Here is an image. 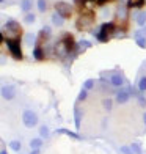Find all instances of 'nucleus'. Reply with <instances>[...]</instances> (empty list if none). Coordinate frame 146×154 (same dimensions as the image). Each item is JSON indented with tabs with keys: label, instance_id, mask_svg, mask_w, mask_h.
I'll list each match as a JSON object with an SVG mask.
<instances>
[{
	"label": "nucleus",
	"instance_id": "72a5a7b5",
	"mask_svg": "<svg viewBox=\"0 0 146 154\" xmlns=\"http://www.w3.org/2000/svg\"><path fill=\"white\" fill-rule=\"evenodd\" d=\"M143 121H145V124H146V113L143 115Z\"/></svg>",
	"mask_w": 146,
	"mask_h": 154
},
{
	"label": "nucleus",
	"instance_id": "4be33fe9",
	"mask_svg": "<svg viewBox=\"0 0 146 154\" xmlns=\"http://www.w3.org/2000/svg\"><path fill=\"white\" fill-rule=\"evenodd\" d=\"M39 135H41V139H47L49 137V128L41 126V128H39Z\"/></svg>",
	"mask_w": 146,
	"mask_h": 154
},
{
	"label": "nucleus",
	"instance_id": "c85d7f7f",
	"mask_svg": "<svg viewBox=\"0 0 146 154\" xmlns=\"http://www.w3.org/2000/svg\"><path fill=\"white\" fill-rule=\"evenodd\" d=\"M85 98H87V90H83V88H82V91L79 93V96H77V102L85 101Z\"/></svg>",
	"mask_w": 146,
	"mask_h": 154
},
{
	"label": "nucleus",
	"instance_id": "473e14b6",
	"mask_svg": "<svg viewBox=\"0 0 146 154\" xmlns=\"http://www.w3.org/2000/svg\"><path fill=\"white\" fill-rule=\"evenodd\" d=\"M30 154H39V150H33Z\"/></svg>",
	"mask_w": 146,
	"mask_h": 154
},
{
	"label": "nucleus",
	"instance_id": "b1692460",
	"mask_svg": "<svg viewBox=\"0 0 146 154\" xmlns=\"http://www.w3.org/2000/svg\"><path fill=\"white\" fill-rule=\"evenodd\" d=\"M94 84H96V82H94L93 79H88V80H85V84H83V90H91V88L94 87Z\"/></svg>",
	"mask_w": 146,
	"mask_h": 154
},
{
	"label": "nucleus",
	"instance_id": "423d86ee",
	"mask_svg": "<svg viewBox=\"0 0 146 154\" xmlns=\"http://www.w3.org/2000/svg\"><path fill=\"white\" fill-rule=\"evenodd\" d=\"M55 51H57V54L60 55V57H65L68 52H71L69 51V47L66 46V43L63 41V40H60L58 43H57V46H55Z\"/></svg>",
	"mask_w": 146,
	"mask_h": 154
},
{
	"label": "nucleus",
	"instance_id": "6ab92c4d",
	"mask_svg": "<svg viewBox=\"0 0 146 154\" xmlns=\"http://www.w3.org/2000/svg\"><path fill=\"white\" fill-rule=\"evenodd\" d=\"M63 41L66 43V46L69 47V51H72V47H74V38H72L71 35H65Z\"/></svg>",
	"mask_w": 146,
	"mask_h": 154
},
{
	"label": "nucleus",
	"instance_id": "2eb2a0df",
	"mask_svg": "<svg viewBox=\"0 0 146 154\" xmlns=\"http://www.w3.org/2000/svg\"><path fill=\"white\" fill-rule=\"evenodd\" d=\"M110 82H112V85H115V87H121L124 80H123V77H121L120 74H115V76H112Z\"/></svg>",
	"mask_w": 146,
	"mask_h": 154
},
{
	"label": "nucleus",
	"instance_id": "aec40b11",
	"mask_svg": "<svg viewBox=\"0 0 146 154\" xmlns=\"http://www.w3.org/2000/svg\"><path fill=\"white\" fill-rule=\"evenodd\" d=\"M35 19H36V16L33 14V13H27V14L24 16V22H25V24H33V22H35Z\"/></svg>",
	"mask_w": 146,
	"mask_h": 154
},
{
	"label": "nucleus",
	"instance_id": "2f4dec72",
	"mask_svg": "<svg viewBox=\"0 0 146 154\" xmlns=\"http://www.w3.org/2000/svg\"><path fill=\"white\" fill-rule=\"evenodd\" d=\"M88 47H91V44H90L88 41H80L79 43V51H80V49H88Z\"/></svg>",
	"mask_w": 146,
	"mask_h": 154
},
{
	"label": "nucleus",
	"instance_id": "5701e85b",
	"mask_svg": "<svg viewBox=\"0 0 146 154\" xmlns=\"http://www.w3.org/2000/svg\"><path fill=\"white\" fill-rule=\"evenodd\" d=\"M138 90L142 91V93H145V91H146V76L140 79V82H138Z\"/></svg>",
	"mask_w": 146,
	"mask_h": 154
},
{
	"label": "nucleus",
	"instance_id": "c9c22d12",
	"mask_svg": "<svg viewBox=\"0 0 146 154\" xmlns=\"http://www.w3.org/2000/svg\"><path fill=\"white\" fill-rule=\"evenodd\" d=\"M0 154H7V151H2V153H0Z\"/></svg>",
	"mask_w": 146,
	"mask_h": 154
},
{
	"label": "nucleus",
	"instance_id": "f704fd0d",
	"mask_svg": "<svg viewBox=\"0 0 146 154\" xmlns=\"http://www.w3.org/2000/svg\"><path fill=\"white\" fill-rule=\"evenodd\" d=\"M142 32H143V35H146V27H145V29H143Z\"/></svg>",
	"mask_w": 146,
	"mask_h": 154
},
{
	"label": "nucleus",
	"instance_id": "c756f323",
	"mask_svg": "<svg viewBox=\"0 0 146 154\" xmlns=\"http://www.w3.org/2000/svg\"><path fill=\"white\" fill-rule=\"evenodd\" d=\"M25 43L29 44V46H32V44L35 43V35H32V33H29V35L25 36Z\"/></svg>",
	"mask_w": 146,
	"mask_h": 154
},
{
	"label": "nucleus",
	"instance_id": "393cba45",
	"mask_svg": "<svg viewBox=\"0 0 146 154\" xmlns=\"http://www.w3.org/2000/svg\"><path fill=\"white\" fill-rule=\"evenodd\" d=\"M10 148L13 151H21V142H18V140H13L10 143Z\"/></svg>",
	"mask_w": 146,
	"mask_h": 154
},
{
	"label": "nucleus",
	"instance_id": "a878e982",
	"mask_svg": "<svg viewBox=\"0 0 146 154\" xmlns=\"http://www.w3.org/2000/svg\"><path fill=\"white\" fill-rule=\"evenodd\" d=\"M102 106H104L105 110H112V107H113V101H112V99H104Z\"/></svg>",
	"mask_w": 146,
	"mask_h": 154
},
{
	"label": "nucleus",
	"instance_id": "412c9836",
	"mask_svg": "<svg viewBox=\"0 0 146 154\" xmlns=\"http://www.w3.org/2000/svg\"><path fill=\"white\" fill-rule=\"evenodd\" d=\"M145 5V0H129V7H134V8H140Z\"/></svg>",
	"mask_w": 146,
	"mask_h": 154
},
{
	"label": "nucleus",
	"instance_id": "bb28decb",
	"mask_svg": "<svg viewBox=\"0 0 146 154\" xmlns=\"http://www.w3.org/2000/svg\"><path fill=\"white\" fill-rule=\"evenodd\" d=\"M134 154H142V146H140V143H132L131 145Z\"/></svg>",
	"mask_w": 146,
	"mask_h": 154
},
{
	"label": "nucleus",
	"instance_id": "9d476101",
	"mask_svg": "<svg viewBox=\"0 0 146 154\" xmlns=\"http://www.w3.org/2000/svg\"><path fill=\"white\" fill-rule=\"evenodd\" d=\"M135 43L142 49H146V36H143V32H135Z\"/></svg>",
	"mask_w": 146,
	"mask_h": 154
},
{
	"label": "nucleus",
	"instance_id": "6e6552de",
	"mask_svg": "<svg viewBox=\"0 0 146 154\" xmlns=\"http://www.w3.org/2000/svg\"><path fill=\"white\" fill-rule=\"evenodd\" d=\"M129 98H131V93L127 90H121L116 93V102H120V104H126L129 101Z\"/></svg>",
	"mask_w": 146,
	"mask_h": 154
},
{
	"label": "nucleus",
	"instance_id": "ddd939ff",
	"mask_svg": "<svg viewBox=\"0 0 146 154\" xmlns=\"http://www.w3.org/2000/svg\"><path fill=\"white\" fill-rule=\"evenodd\" d=\"M33 7V2L32 0H21V10L25 11V13H29Z\"/></svg>",
	"mask_w": 146,
	"mask_h": 154
},
{
	"label": "nucleus",
	"instance_id": "9b49d317",
	"mask_svg": "<svg viewBox=\"0 0 146 154\" xmlns=\"http://www.w3.org/2000/svg\"><path fill=\"white\" fill-rule=\"evenodd\" d=\"M57 132H58V134L68 135V137H71V139H74V140H80V135L76 134V132H72V131H69V129H58Z\"/></svg>",
	"mask_w": 146,
	"mask_h": 154
},
{
	"label": "nucleus",
	"instance_id": "e433bc0d",
	"mask_svg": "<svg viewBox=\"0 0 146 154\" xmlns=\"http://www.w3.org/2000/svg\"><path fill=\"white\" fill-rule=\"evenodd\" d=\"M88 2H93V0H88Z\"/></svg>",
	"mask_w": 146,
	"mask_h": 154
},
{
	"label": "nucleus",
	"instance_id": "a211bd4d",
	"mask_svg": "<svg viewBox=\"0 0 146 154\" xmlns=\"http://www.w3.org/2000/svg\"><path fill=\"white\" fill-rule=\"evenodd\" d=\"M41 145H43V140L41 139H33V140H30V148H32V150H39Z\"/></svg>",
	"mask_w": 146,
	"mask_h": 154
},
{
	"label": "nucleus",
	"instance_id": "7ed1b4c3",
	"mask_svg": "<svg viewBox=\"0 0 146 154\" xmlns=\"http://www.w3.org/2000/svg\"><path fill=\"white\" fill-rule=\"evenodd\" d=\"M22 121H24L25 128L32 129L38 124V115L35 112H32V110H25L24 115H22Z\"/></svg>",
	"mask_w": 146,
	"mask_h": 154
},
{
	"label": "nucleus",
	"instance_id": "f8f14e48",
	"mask_svg": "<svg viewBox=\"0 0 146 154\" xmlns=\"http://www.w3.org/2000/svg\"><path fill=\"white\" fill-rule=\"evenodd\" d=\"M52 22H54V25H57V27H61L65 24V18L61 14H58V13H55L54 16H52Z\"/></svg>",
	"mask_w": 146,
	"mask_h": 154
},
{
	"label": "nucleus",
	"instance_id": "cd10ccee",
	"mask_svg": "<svg viewBox=\"0 0 146 154\" xmlns=\"http://www.w3.org/2000/svg\"><path fill=\"white\" fill-rule=\"evenodd\" d=\"M38 8L41 13H44V11L47 10V3H46V0H38Z\"/></svg>",
	"mask_w": 146,
	"mask_h": 154
},
{
	"label": "nucleus",
	"instance_id": "1a4fd4ad",
	"mask_svg": "<svg viewBox=\"0 0 146 154\" xmlns=\"http://www.w3.org/2000/svg\"><path fill=\"white\" fill-rule=\"evenodd\" d=\"M5 27H7V30L11 32V33H21V27H19V24H18L16 21H13V19H10Z\"/></svg>",
	"mask_w": 146,
	"mask_h": 154
},
{
	"label": "nucleus",
	"instance_id": "4468645a",
	"mask_svg": "<svg viewBox=\"0 0 146 154\" xmlns=\"http://www.w3.org/2000/svg\"><path fill=\"white\" fill-rule=\"evenodd\" d=\"M80 120H82V112H80L79 107H76L74 109V121H76V128L77 129L80 128Z\"/></svg>",
	"mask_w": 146,
	"mask_h": 154
},
{
	"label": "nucleus",
	"instance_id": "f257e3e1",
	"mask_svg": "<svg viewBox=\"0 0 146 154\" xmlns=\"http://www.w3.org/2000/svg\"><path fill=\"white\" fill-rule=\"evenodd\" d=\"M7 46L10 49L11 55H13V58L16 60H22V51H21V40L18 36L16 38H8L7 40Z\"/></svg>",
	"mask_w": 146,
	"mask_h": 154
},
{
	"label": "nucleus",
	"instance_id": "39448f33",
	"mask_svg": "<svg viewBox=\"0 0 146 154\" xmlns=\"http://www.w3.org/2000/svg\"><path fill=\"white\" fill-rule=\"evenodd\" d=\"M93 22V16H90V14H83L80 19L77 21V29L79 30H83V29H87V27L90 25Z\"/></svg>",
	"mask_w": 146,
	"mask_h": 154
},
{
	"label": "nucleus",
	"instance_id": "dca6fc26",
	"mask_svg": "<svg viewBox=\"0 0 146 154\" xmlns=\"http://www.w3.org/2000/svg\"><path fill=\"white\" fill-rule=\"evenodd\" d=\"M135 21H137L138 25H145V24H146V11H142V13H138L137 18H135Z\"/></svg>",
	"mask_w": 146,
	"mask_h": 154
},
{
	"label": "nucleus",
	"instance_id": "0eeeda50",
	"mask_svg": "<svg viewBox=\"0 0 146 154\" xmlns=\"http://www.w3.org/2000/svg\"><path fill=\"white\" fill-rule=\"evenodd\" d=\"M2 96L5 98V99H13L14 96H16V90H14V87L13 85H10V87H3L2 88Z\"/></svg>",
	"mask_w": 146,
	"mask_h": 154
},
{
	"label": "nucleus",
	"instance_id": "f03ea898",
	"mask_svg": "<svg viewBox=\"0 0 146 154\" xmlns=\"http://www.w3.org/2000/svg\"><path fill=\"white\" fill-rule=\"evenodd\" d=\"M115 29H116V27H115L113 22H109V24H102V25H101V29H99V32L96 33V38H98L101 43L109 41V36L115 32Z\"/></svg>",
	"mask_w": 146,
	"mask_h": 154
},
{
	"label": "nucleus",
	"instance_id": "7c9ffc66",
	"mask_svg": "<svg viewBox=\"0 0 146 154\" xmlns=\"http://www.w3.org/2000/svg\"><path fill=\"white\" fill-rule=\"evenodd\" d=\"M121 154H134V151H132V148L131 146H121Z\"/></svg>",
	"mask_w": 146,
	"mask_h": 154
},
{
	"label": "nucleus",
	"instance_id": "f3484780",
	"mask_svg": "<svg viewBox=\"0 0 146 154\" xmlns=\"http://www.w3.org/2000/svg\"><path fill=\"white\" fill-rule=\"evenodd\" d=\"M33 57H35L36 60H43L44 58V54H43V49L39 47V46H36L35 49H33Z\"/></svg>",
	"mask_w": 146,
	"mask_h": 154
},
{
	"label": "nucleus",
	"instance_id": "20e7f679",
	"mask_svg": "<svg viewBox=\"0 0 146 154\" xmlns=\"http://www.w3.org/2000/svg\"><path fill=\"white\" fill-rule=\"evenodd\" d=\"M55 10H57V13L61 14L63 18H71L72 10H71V5H68L66 2H57L55 3Z\"/></svg>",
	"mask_w": 146,
	"mask_h": 154
}]
</instances>
